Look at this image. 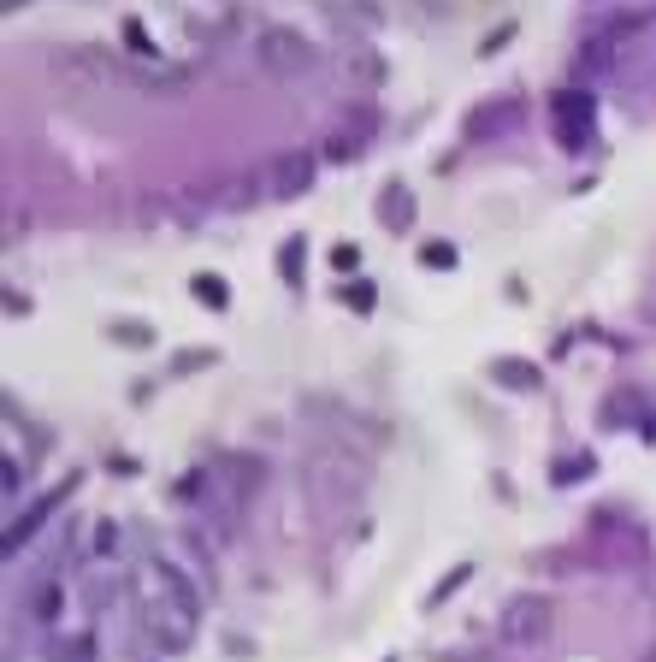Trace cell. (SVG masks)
<instances>
[{
    "mask_svg": "<svg viewBox=\"0 0 656 662\" xmlns=\"http://www.w3.org/2000/svg\"><path fill=\"white\" fill-rule=\"evenodd\" d=\"M308 491H314V503H326V509H349V503H361V491H367V462H355L349 450H314L308 462Z\"/></svg>",
    "mask_w": 656,
    "mask_h": 662,
    "instance_id": "1",
    "label": "cell"
},
{
    "mask_svg": "<svg viewBox=\"0 0 656 662\" xmlns=\"http://www.w3.org/2000/svg\"><path fill=\"white\" fill-rule=\"evenodd\" d=\"M54 77H66L77 89H119V83H136V71L119 66L107 48H60V54H54Z\"/></svg>",
    "mask_w": 656,
    "mask_h": 662,
    "instance_id": "2",
    "label": "cell"
},
{
    "mask_svg": "<svg viewBox=\"0 0 656 662\" xmlns=\"http://www.w3.org/2000/svg\"><path fill=\"white\" fill-rule=\"evenodd\" d=\"M308 184H314V154H308V148H278L261 166V196L266 201H296V196H308Z\"/></svg>",
    "mask_w": 656,
    "mask_h": 662,
    "instance_id": "3",
    "label": "cell"
},
{
    "mask_svg": "<svg viewBox=\"0 0 656 662\" xmlns=\"http://www.w3.org/2000/svg\"><path fill=\"white\" fill-rule=\"evenodd\" d=\"M255 54H261V71H272V77H302V71H314V48H308L296 30H261Z\"/></svg>",
    "mask_w": 656,
    "mask_h": 662,
    "instance_id": "4",
    "label": "cell"
},
{
    "mask_svg": "<svg viewBox=\"0 0 656 662\" xmlns=\"http://www.w3.org/2000/svg\"><path fill=\"white\" fill-rule=\"evenodd\" d=\"M544 633H550V603L544 597H515L503 609V639L509 645H538Z\"/></svg>",
    "mask_w": 656,
    "mask_h": 662,
    "instance_id": "5",
    "label": "cell"
},
{
    "mask_svg": "<svg viewBox=\"0 0 656 662\" xmlns=\"http://www.w3.org/2000/svg\"><path fill=\"white\" fill-rule=\"evenodd\" d=\"M379 219H385L391 231H402V225L414 219V196H408L402 184H385V201H379Z\"/></svg>",
    "mask_w": 656,
    "mask_h": 662,
    "instance_id": "6",
    "label": "cell"
},
{
    "mask_svg": "<svg viewBox=\"0 0 656 662\" xmlns=\"http://www.w3.org/2000/svg\"><path fill=\"white\" fill-rule=\"evenodd\" d=\"M331 18H337L343 30H349V24H355V30H379V12H373V0H337V6H331Z\"/></svg>",
    "mask_w": 656,
    "mask_h": 662,
    "instance_id": "7",
    "label": "cell"
},
{
    "mask_svg": "<svg viewBox=\"0 0 656 662\" xmlns=\"http://www.w3.org/2000/svg\"><path fill=\"white\" fill-rule=\"evenodd\" d=\"M491 373H497L503 385H515V391H532V385H538V367H532V361H515V355L491 361Z\"/></svg>",
    "mask_w": 656,
    "mask_h": 662,
    "instance_id": "8",
    "label": "cell"
},
{
    "mask_svg": "<svg viewBox=\"0 0 656 662\" xmlns=\"http://www.w3.org/2000/svg\"><path fill=\"white\" fill-rule=\"evenodd\" d=\"M556 119H562V125H568V119H591V95H580V89L556 95Z\"/></svg>",
    "mask_w": 656,
    "mask_h": 662,
    "instance_id": "9",
    "label": "cell"
},
{
    "mask_svg": "<svg viewBox=\"0 0 656 662\" xmlns=\"http://www.w3.org/2000/svg\"><path fill=\"white\" fill-rule=\"evenodd\" d=\"M196 302H201V308H225V302H231V296H225V278L201 272V278H196Z\"/></svg>",
    "mask_w": 656,
    "mask_h": 662,
    "instance_id": "10",
    "label": "cell"
},
{
    "mask_svg": "<svg viewBox=\"0 0 656 662\" xmlns=\"http://www.w3.org/2000/svg\"><path fill=\"white\" fill-rule=\"evenodd\" d=\"M349 77H361V83H379V77H385V66H379L367 48H355V54H349Z\"/></svg>",
    "mask_w": 656,
    "mask_h": 662,
    "instance_id": "11",
    "label": "cell"
},
{
    "mask_svg": "<svg viewBox=\"0 0 656 662\" xmlns=\"http://www.w3.org/2000/svg\"><path fill=\"white\" fill-rule=\"evenodd\" d=\"M148 337H154V331L142 326V320H119V326H113V343H125V349H142Z\"/></svg>",
    "mask_w": 656,
    "mask_h": 662,
    "instance_id": "12",
    "label": "cell"
},
{
    "mask_svg": "<svg viewBox=\"0 0 656 662\" xmlns=\"http://www.w3.org/2000/svg\"><path fill=\"white\" fill-rule=\"evenodd\" d=\"M326 154H331V160H361V136H355V131H337L326 142Z\"/></svg>",
    "mask_w": 656,
    "mask_h": 662,
    "instance_id": "13",
    "label": "cell"
},
{
    "mask_svg": "<svg viewBox=\"0 0 656 662\" xmlns=\"http://www.w3.org/2000/svg\"><path fill=\"white\" fill-rule=\"evenodd\" d=\"M95 550H101V556H113V550H119V532H113V521H101V532H95Z\"/></svg>",
    "mask_w": 656,
    "mask_h": 662,
    "instance_id": "14",
    "label": "cell"
},
{
    "mask_svg": "<svg viewBox=\"0 0 656 662\" xmlns=\"http://www.w3.org/2000/svg\"><path fill=\"white\" fill-rule=\"evenodd\" d=\"M296 261H302V237H290V249H284V278H296Z\"/></svg>",
    "mask_w": 656,
    "mask_h": 662,
    "instance_id": "15",
    "label": "cell"
},
{
    "mask_svg": "<svg viewBox=\"0 0 656 662\" xmlns=\"http://www.w3.org/2000/svg\"><path fill=\"white\" fill-rule=\"evenodd\" d=\"M426 266H456V249H438V243H432V249H426Z\"/></svg>",
    "mask_w": 656,
    "mask_h": 662,
    "instance_id": "16",
    "label": "cell"
},
{
    "mask_svg": "<svg viewBox=\"0 0 656 662\" xmlns=\"http://www.w3.org/2000/svg\"><path fill=\"white\" fill-rule=\"evenodd\" d=\"M651 89H656V83H651Z\"/></svg>",
    "mask_w": 656,
    "mask_h": 662,
    "instance_id": "17",
    "label": "cell"
}]
</instances>
